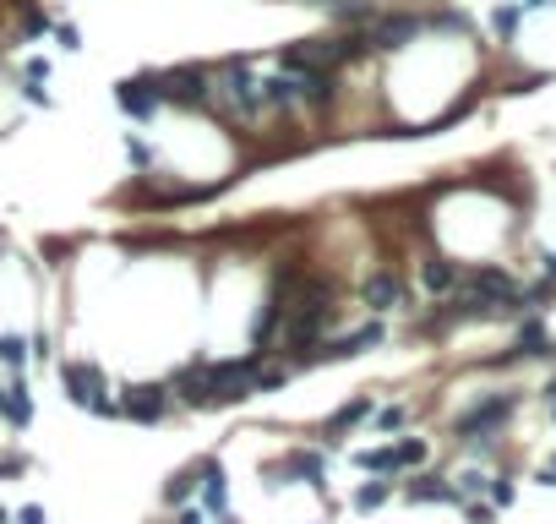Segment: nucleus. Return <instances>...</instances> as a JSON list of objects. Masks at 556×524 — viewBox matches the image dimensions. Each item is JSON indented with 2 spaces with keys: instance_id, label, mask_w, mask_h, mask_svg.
Instances as JSON below:
<instances>
[{
  "instance_id": "nucleus-1",
  "label": "nucleus",
  "mask_w": 556,
  "mask_h": 524,
  "mask_svg": "<svg viewBox=\"0 0 556 524\" xmlns=\"http://www.w3.org/2000/svg\"><path fill=\"white\" fill-rule=\"evenodd\" d=\"M213 93H218V104H229L235 115H262V109H268V98H262V82L251 77V66H246V60H229V66H218V77H213Z\"/></svg>"
},
{
  "instance_id": "nucleus-2",
  "label": "nucleus",
  "mask_w": 556,
  "mask_h": 524,
  "mask_svg": "<svg viewBox=\"0 0 556 524\" xmlns=\"http://www.w3.org/2000/svg\"><path fill=\"white\" fill-rule=\"evenodd\" d=\"M66 394H71V405H82V410H93V416H109L115 405L104 399L109 388H104V372L98 366H66Z\"/></svg>"
},
{
  "instance_id": "nucleus-3",
  "label": "nucleus",
  "mask_w": 556,
  "mask_h": 524,
  "mask_svg": "<svg viewBox=\"0 0 556 524\" xmlns=\"http://www.w3.org/2000/svg\"><path fill=\"white\" fill-rule=\"evenodd\" d=\"M153 82H158V98H175V104H202V98H207V77L191 71V66L164 71V77H153Z\"/></svg>"
},
{
  "instance_id": "nucleus-4",
  "label": "nucleus",
  "mask_w": 556,
  "mask_h": 524,
  "mask_svg": "<svg viewBox=\"0 0 556 524\" xmlns=\"http://www.w3.org/2000/svg\"><path fill=\"white\" fill-rule=\"evenodd\" d=\"M115 104H120L131 120H147V115L158 109V82H153V77H126V82L115 87Z\"/></svg>"
},
{
  "instance_id": "nucleus-5",
  "label": "nucleus",
  "mask_w": 556,
  "mask_h": 524,
  "mask_svg": "<svg viewBox=\"0 0 556 524\" xmlns=\"http://www.w3.org/2000/svg\"><path fill=\"white\" fill-rule=\"evenodd\" d=\"M420 27H426L420 16H382V22L366 33V44H371V49H404Z\"/></svg>"
},
{
  "instance_id": "nucleus-6",
  "label": "nucleus",
  "mask_w": 556,
  "mask_h": 524,
  "mask_svg": "<svg viewBox=\"0 0 556 524\" xmlns=\"http://www.w3.org/2000/svg\"><path fill=\"white\" fill-rule=\"evenodd\" d=\"M169 388L186 399V405H213V366H186L169 377Z\"/></svg>"
},
{
  "instance_id": "nucleus-7",
  "label": "nucleus",
  "mask_w": 556,
  "mask_h": 524,
  "mask_svg": "<svg viewBox=\"0 0 556 524\" xmlns=\"http://www.w3.org/2000/svg\"><path fill=\"white\" fill-rule=\"evenodd\" d=\"M508 410H513V399H486V405H475V410L459 421V432H464V437H486V432H497V426L508 421Z\"/></svg>"
},
{
  "instance_id": "nucleus-8",
  "label": "nucleus",
  "mask_w": 556,
  "mask_h": 524,
  "mask_svg": "<svg viewBox=\"0 0 556 524\" xmlns=\"http://www.w3.org/2000/svg\"><path fill=\"white\" fill-rule=\"evenodd\" d=\"M164 405H169V394L153 388V383H147V388H126V399H120V410H126L131 421H158Z\"/></svg>"
},
{
  "instance_id": "nucleus-9",
  "label": "nucleus",
  "mask_w": 556,
  "mask_h": 524,
  "mask_svg": "<svg viewBox=\"0 0 556 524\" xmlns=\"http://www.w3.org/2000/svg\"><path fill=\"white\" fill-rule=\"evenodd\" d=\"M404 301V284H399V273H377L371 284H366V306L371 312H393Z\"/></svg>"
},
{
  "instance_id": "nucleus-10",
  "label": "nucleus",
  "mask_w": 556,
  "mask_h": 524,
  "mask_svg": "<svg viewBox=\"0 0 556 524\" xmlns=\"http://www.w3.org/2000/svg\"><path fill=\"white\" fill-rule=\"evenodd\" d=\"M0 416H5L11 426H27V416H33V399H27V388H22V383L0 388Z\"/></svg>"
},
{
  "instance_id": "nucleus-11",
  "label": "nucleus",
  "mask_w": 556,
  "mask_h": 524,
  "mask_svg": "<svg viewBox=\"0 0 556 524\" xmlns=\"http://www.w3.org/2000/svg\"><path fill=\"white\" fill-rule=\"evenodd\" d=\"M202 476H207V509L224 514V503H229V481H224V470H218V465H202ZM224 524H235V519L224 514Z\"/></svg>"
},
{
  "instance_id": "nucleus-12",
  "label": "nucleus",
  "mask_w": 556,
  "mask_h": 524,
  "mask_svg": "<svg viewBox=\"0 0 556 524\" xmlns=\"http://www.w3.org/2000/svg\"><path fill=\"white\" fill-rule=\"evenodd\" d=\"M355 465H360V470H377V476L404 470V465H399V448H366V454H355Z\"/></svg>"
},
{
  "instance_id": "nucleus-13",
  "label": "nucleus",
  "mask_w": 556,
  "mask_h": 524,
  "mask_svg": "<svg viewBox=\"0 0 556 524\" xmlns=\"http://www.w3.org/2000/svg\"><path fill=\"white\" fill-rule=\"evenodd\" d=\"M409 498H415V503H453L459 492H453V487H442V481H415V487H409Z\"/></svg>"
},
{
  "instance_id": "nucleus-14",
  "label": "nucleus",
  "mask_w": 556,
  "mask_h": 524,
  "mask_svg": "<svg viewBox=\"0 0 556 524\" xmlns=\"http://www.w3.org/2000/svg\"><path fill=\"white\" fill-rule=\"evenodd\" d=\"M426 284H431V290H453V284H459V268L437 257V262H426Z\"/></svg>"
},
{
  "instance_id": "nucleus-15",
  "label": "nucleus",
  "mask_w": 556,
  "mask_h": 524,
  "mask_svg": "<svg viewBox=\"0 0 556 524\" xmlns=\"http://www.w3.org/2000/svg\"><path fill=\"white\" fill-rule=\"evenodd\" d=\"M382 503H388V481H371V487L355 492V509H360V514H371V509H382Z\"/></svg>"
},
{
  "instance_id": "nucleus-16",
  "label": "nucleus",
  "mask_w": 556,
  "mask_h": 524,
  "mask_svg": "<svg viewBox=\"0 0 556 524\" xmlns=\"http://www.w3.org/2000/svg\"><path fill=\"white\" fill-rule=\"evenodd\" d=\"M366 416H371V405H366V399H355V405H344V410L333 416V432H344V426H355V421H366Z\"/></svg>"
},
{
  "instance_id": "nucleus-17",
  "label": "nucleus",
  "mask_w": 556,
  "mask_h": 524,
  "mask_svg": "<svg viewBox=\"0 0 556 524\" xmlns=\"http://www.w3.org/2000/svg\"><path fill=\"white\" fill-rule=\"evenodd\" d=\"M519 344H524V355H546V344H551V339H546V328H541V323H530Z\"/></svg>"
},
{
  "instance_id": "nucleus-18",
  "label": "nucleus",
  "mask_w": 556,
  "mask_h": 524,
  "mask_svg": "<svg viewBox=\"0 0 556 524\" xmlns=\"http://www.w3.org/2000/svg\"><path fill=\"white\" fill-rule=\"evenodd\" d=\"M0 361H5V366H22V361H27V344L5 334V339H0Z\"/></svg>"
},
{
  "instance_id": "nucleus-19",
  "label": "nucleus",
  "mask_w": 556,
  "mask_h": 524,
  "mask_svg": "<svg viewBox=\"0 0 556 524\" xmlns=\"http://www.w3.org/2000/svg\"><path fill=\"white\" fill-rule=\"evenodd\" d=\"M420 459H426V443L420 437H404L399 443V465H420Z\"/></svg>"
},
{
  "instance_id": "nucleus-20",
  "label": "nucleus",
  "mask_w": 556,
  "mask_h": 524,
  "mask_svg": "<svg viewBox=\"0 0 556 524\" xmlns=\"http://www.w3.org/2000/svg\"><path fill=\"white\" fill-rule=\"evenodd\" d=\"M513 27H519V5H502L497 11V33H513Z\"/></svg>"
},
{
  "instance_id": "nucleus-21",
  "label": "nucleus",
  "mask_w": 556,
  "mask_h": 524,
  "mask_svg": "<svg viewBox=\"0 0 556 524\" xmlns=\"http://www.w3.org/2000/svg\"><path fill=\"white\" fill-rule=\"evenodd\" d=\"M491 503L508 509V503H513V481H491Z\"/></svg>"
},
{
  "instance_id": "nucleus-22",
  "label": "nucleus",
  "mask_w": 556,
  "mask_h": 524,
  "mask_svg": "<svg viewBox=\"0 0 556 524\" xmlns=\"http://www.w3.org/2000/svg\"><path fill=\"white\" fill-rule=\"evenodd\" d=\"M377 421H382V432H393V426H404V410H399V405H388Z\"/></svg>"
},
{
  "instance_id": "nucleus-23",
  "label": "nucleus",
  "mask_w": 556,
  "mask_h": 524,
  "mask_svg": "<svg viewBox=\"0 0 556 524\" xmlns=\"http://www.w3.org/2000/svg\"><path fill=\"white\" fill-rule=\"evenodd\" d=\"M191 481H197V476H175V481H169V503H175V498H186V492H191Z\"/></svg>"
},
{
  "instance_id": "nucleus-24",
  "label": "nucleus",
  "mask_w": 556,
  "mask_h": 524,
  "mask_svg": "<svg viewBox=\"0 0 556 524\" xmlns=\"http://www.w3.org/2000/svg\"><path fill=\"white\" fill-rule=\"evenodd\" d=\"M22 524H44V509H22Z\"/></svg>"
},
{
  "instance_id": "nucleus-25",
  "label": "nucleus",
  "mask_w": 556,
  "mask_h": 524,
  "mask_svg": "<svg viewBox=\"0 0 556 524\" xmlns=\"http://www.w3.org/2000/svg\"><path fill=\"white\" fill-rule=\"evenodd\" d=\"M546 284H556V252L546 257Z\"/></svg>"
},
{
  "instance_id": "nucleus-26",
  "label": "nucleus",
  "mask_w": 556,
  "mask_h": 524,
  "mask_svg": "<svg viewBox=\"0 0 556 524\" xmlns=\"http://www.w3.org/2000/svg\"><path fill=\"white\" fill-rule=\"evenodd\" d=\"M546 487H556V454H551V465H546Z\"/></svg>"
},
{
  "instance_id": "nucleus-27",
  "label": "nucleus",
  "mask_w": 556,
  "mask_h": 524,
  "mask_svg": "<svg viewBox=\"0 0 556 524\" xmlns=\"http://www.w3.org/2000/svg\"><path fill=\"white\" fill-rule=\"evenodd\" d=\"M175 524H202V514H180Z\"/></svg>"
},
{
  "instance_id": "nucleus-28",
  "label": "nucleus",
  "mask_w": 556,
  "mask_h": 524,
  "mask_svg": "<svg viewBox=\"0 0 556 524\" xmlns=\"http://www.w3.org/2000/svg\"><path fill=\"white\" fill-rule=\"evenodd\" d=\"M546 399H551V410H556V383H551V388H546Z\"/></svg>"
},
{
  "instance_id": "nucleus-29",
  "label": "nucleus",
  "mask_w": 556,
  "mask_h": 524,
  "mask_svg": "<svg viewBox=\"0 0 556 524\" xmlns=\"http://www.w3.org/2000/svg\"><path fill=\"white\" fill-rule=\"evenodd\" d=\"M0 524H11V519H5V509H0Z\"/></svg>"
}]
</instances>
